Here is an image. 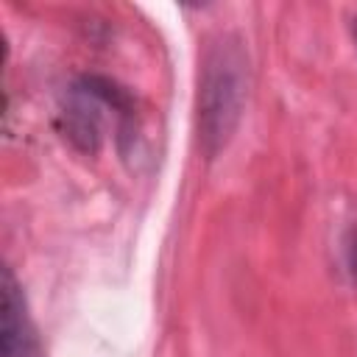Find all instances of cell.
<instances>
[{
	"mask_svg": "<svg viewBox=\"0 0 357 357\" xmlns=\"http://www.w3.org/2000/svg\"><path fill=\"white\" fill-rule=\"evenodd\" d=\"M248 53L243 39L220 33L212 39L201 59L198 73V142L206 159H215L237 131L248 98Z\"/></svg>",
	"mask_w": 357,
	"mask_h": 357,
	"instance_id": "cell-1",
	"label": "cell"
},
{
	"mask_svg": "<svg viewBox=\"0 0 357 357\" xmlns=\"http://www.w3.org/2000/svg\"><path fill=\"white\" fill-rule=\"evenodd\" d=\"M0 357H42L25 293L11 268H3L0 282Z\"/></svg>",
	"mask_w": 357,
	"mask_h": 357,
	"instance_id": "cell-2",
	"label": "cell"
},
{
	"mask_svg": "<svg viewBox=\"0 0 357 357\" xmlns=\"http://www.w3.org/2000/svg\"><path fill=\"white\" fill-rule=\"evenodd\" d=\"M343 257H346V271H349V276L357 282V223L346 231V240H343Z\"/></svg>",
	"mask_w": 357,
	"mask_h": 357,
	"instance_id": "cell-3",
	"label": "cell"
},
{
	"mask_svg": "<svg viewBox=\"0 0 357 357\" xmlns=\"http://www.w3.org/2000/svg\"><path fill=\"white\" fill-rule=\"evenodd\" d=\"M351 33H354V42H357V17H354V22H351Z\"/></svg>",
	"mask_w": 357,
	"mask_h": 357,
	"instance_id": "cell-4",
	"label": "cell"
}]
</instances>
